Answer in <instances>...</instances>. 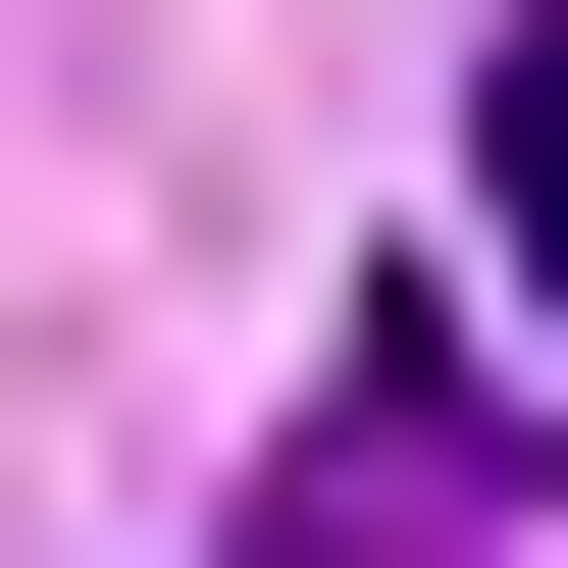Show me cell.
Listing matches in <instances>:
<instances>
[{
	"label": "cell",
	"instance_id": "6da1fadb",
	"mask_svg": "<svg viewBox=\"0 0 568 568\" xmlns=\"http://www.w3.org/2000/svg\"><path fill=\"white\" fill-rule=\"evenodd\" d=\"M258 568H568L517 362H465V311H362V362H311V465H258Z\"/></svg>",
	"mask_w": 568,
	"mask_h": 568
},
{
	"label": "cell",
	"instance_id": "7a4b0ae2",
	"mask_svg": "<svg viewBox=\"0 0 568 568\" xmlns=\"http://www.w3.org/2000/svg\"><path fill=\"white\" fill-rule=\"evenodd\" d=\"M465 207H517V311H568V0H517V52H465Z\"/></svg>",
	"mask_w": 568,
	"mask_h": 568
}]
</instances>
